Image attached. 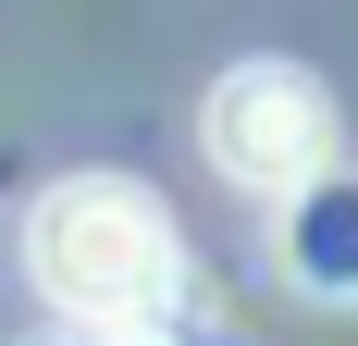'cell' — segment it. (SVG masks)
I'll list each match as a JSON object with an SVG mask.
<instances>
[{
	"mask_svg": "<svg viewBox=\"0 0 358 346\" xmlns=\"http://www.w3.org/2000/svg\"><path fill=\"white\" fill-rule=\"evenodd\" d=\"M25 284L74 334H173L185 235L136 173H50L25 198Z\"/></svg>",
	"mask_w": 358,
	"mask_h": 346,
	"instance_id": "obj_1",
	"label": "cell"
},
{
	"mask_svg": "<svg viewBox=\"0 0 358 346\" xmlns=\"http://www.w3.org/2000/svg\"><path fill=\"white\" fill-rule=\"evenodd\" d=\"M198 148H210L222 186L248 198H296L309 173H334V87L309 62H222L210 99H198Z\"/></svg>",
	"mask_w": 358,
	"mask_h": 346,
	"instance_id": "obj_2",
	"label": "cell"
},
{
	"mask_svg": "<svg viewBox=\"0 0 358 346\" xmlns=\"http://www.w3.org/2000/svg\"><path fill=\"white\" fill-rule=\"evenodd\" d=\"M285 272L309 297H358V173H309L285 198Z\"/></svg>",
	"mask_w": 358,
	"mask_h": 346,
	"instance_id": "obj_3",
	"label": "cell"
},
{
	"mask_svg": "<svg viewBox=\"0 0 358 346\" xmlns=\"http://www.w3.org/2000/svg\"><path fill=\"white\" fill-rule=\"evenodd\" d=\"M62 346H173V334H62Z\"/></svg>",
	"mask_w": 358,
	"mask_h": 346,
	"instance_id": "obj_4",
	"label": "cell"
}]
</instances>
